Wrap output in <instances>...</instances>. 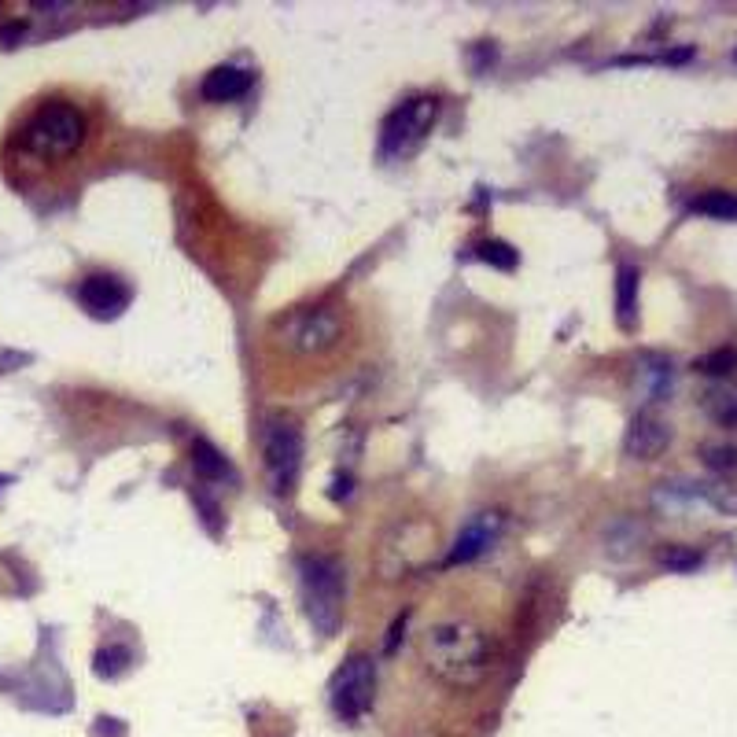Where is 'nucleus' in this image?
Here are the masks:
<instances>
[{
  "label": "nucleus",
  "mask_w": 737,
  "mask_h": 737,
  "mask_svg": "<svg viewBox=\"0 0 737 737\" xmlns=\"http://www.w3.org/2000/svg\"><path fill=\"white\" fill-rule=\"evenodd\" d=\"M421 660L454 690H472L490 671V638L469 620H442L421 634Z\"/></svg>",
  "instance_id": "nucleus-1"
},
{
  "label": "nucleus",
  "mask_w": 737,
  "mask_h": 737,
  "mask_svg": "<svg viewBox=\"0 0 737 737\" xmlns=\"http://www.w3.org/2000/svg\"><path fill=\"white\" fill-rule=\"evenodd\" d=\"M303 605L317 634H336L343 620V564L336 557H303L299 560Z\"/></svg>",
  "instance_id": "nucleus-2"
},
{
  "label": "nucleus",
  "mask_w": 737,
  "mask_h": 737,
  "mask_svg": "<svg viewBox=\"0 0 737 737\" xmlns=\"http://www.w3.org/2000/svg\"><path fill=\"white\" fill-rule=\"evenodd\" d=\"M85 140V115L70 104H44L22 126V144L37 155H70Z\"/></svg>",
  "instance_id": "nucleus-3"
},
{
  "label": "nucleus",
  "mask_w": 737,
  "mask_h": 737,
  "mask_svg": "<svg viewBox=\"0 0 737 737\" xmlns=\"http://www.w3.org/2000/svg\"><path fill=\"white\" fill-rule=\"evenodd\" d=\"M262 442V464L269 487L277 495H291L295 483H299V469H303V432L288 416H269L258 432Z\"/></svg>",
  "instance_id": "nucleus-4"
},
{
  "label": "nucleus",
  "mask_w": 737,
  "mask_h": 737,
  "mask_svg": "<svg viewBox=\"0 0 737 737\" xmlns=\"http://www.w3.org/2000/svg\"><path fill=\"white\" fill-rule=\"evenodd\" d=\"M373 697H376V663H373V656H365V653L347 656L343 668L329 682L332 711L343 723H358L365 711L373 708Z\"/></svg>",
  "instance_id": "nucleus-5"
},
{
  "label": "nucleus",
  "mask_w": 737,
  "mask_h": 737,
  "mask_svg": "<svg viewBox=\"0 0 737 737\" xmlns=\"http://www.w3.org/2000/svg\"><path fill=\"white\" fill-rule=\"evenodd\" d=\"M439 118V100L435 96H416V100L402 104L399 111H391L384 130H380V155L384 159H399L409 155L421 144Z\"/></svg>",
  "instance_id": "nucleus-6"
},
{
  "label": "nucleus",
  "mask_w": 737,
  "mask_h": 737,
  "mask_svg": "<svg viewBox=\"0 0 737 737\" xmlns=\"http://www.w3.org/2000/svg\"><path fill=\"white\" fill-rule=\"evenodd\" d=\"M339 332H343L339 313L325 310V306H313V310H295L288 317L281 325V343L299 354H321V351L336 347Z\"/></svg>",
  "instance_id": "nucleus-7"
},
{
  "label": "nucleus",
  "mask_w": 737,
  "mask_h": 737,
  "mask_svg": "<svg viewBox=\"0 0 737 737\" xmlns=\"http://www.w3.org/2000/svg\"><path fill=\"white\" fill-rule=\"evenodd\" d=\"M78 299H82V306L92 317H100V321H115V317L133 303V291H130L126 281H118L111 273H92V277L82 281Z\"/></svg>",
  "instance_id": "nucleus-8"
},
{
  "label": "nucleus",
  "mask_w": 737,
  "mask_h": 737,
  "mask_svg": "<svg viewBox=\"0 0 737 737\" xmlns=\"http://www.w3.org/2000/svg\"><path fill=\"white\" fill-rule=\"evenodd\" d=\"M668 442H671V428L660 421V416L653 413H638L630 428H627V439H623V450L627 457L634 461H653L660 457L663 450H668Z\"/></svg>",
  "instance_id": "nucleus-9"
},
{
  "label": "nucleus",
  "mask_w": 737,
  "mask_h": 737,
  "mask_svg": "<svg viewBox=\"0 0 737 737\" xmlns=\"http://www.w3.org/2000/svg\"><path fill=\"white\" fill-rule=\"evenodd\" d=\"M498 531H502V516H498V512H479L476 520L457 535L454 550L447 553V568H454V564H469V560H476V557L498 538Z\"/></svg>",
  "instance_id": "nucleus-10"
},
{
  "label": "nucleus",
  "mask_w": 737,
  "mask_h": 737,
  "mask_svg": "<svg viewBox=\"0 0 737 737\" xmlns=\"http://www.w3.org/2000/svg\"><path fill=\"white\" fill-rule=\"evenodd\" d=\"M248 89H251V74L248 70H240L233 63H221V67H214L203 78L200 96H203V100H210V104H229V100H240Z\"/></svg>",
  "instance_id": "nucleus-11"
},
{
  "label": "nucleus",
  "mask_w": 737,
  "mask_h": 737,
  "mask_svg": "<svg viewBox=\"0 0 737 737\" xmlns=\"http://www.w3.org/2000/svg\"><path fill=\"white\" fill-rule=\"evenodd\" d=\"M192 469H195V476L207 479V483L236 479V472H233V464L226 461V454H221L214 442H207V439H195L192 442Z\"/></svg>",
  "instance_id": "nucleus-12"
},
{
  "label": "nucleus",
  "mask_w": 737,
  "mask_h": 737,
  "mask_svg": "<svg viewBox=\"0 0 737 737\" xmlns=\"http://www.w3.org/2000/svg\"><path fill=\"white\" fill-rule=\"evenodd\" d=\"M616 317L623 329H634L638 317V269L634 265H620L616 269Z\"/></svg>",
  "instance_id": "nucleus-13"
},
{
  "label": "nucleus",
  "mask_w": 737,
  "mask_h": 737,
  "mask_svg": "<svg viewBox=\"0 0 737 737\" xmlns=\"http://www.w3.org/2000/svg\"><path fill=\"white\" fill-rule=\"evenodd\" d=\"M704 409L716 416L719 424H737V387H730V384L711 387L704 395Z\"/></svg>",
  "instance_id": "nucleus-14"
},
{
  "label": "nucleus",
  "mask_w": 737,
  "mask_h": 737,
  "mask_svg": "<svg viewBox=\"0 0 737 737\" xmlns=\"http://www.w3.org/2000/svg\"><path fill=\"white\" fill-rule=\"evenodd\" d=\"M693 210L719 221H737V192H704L693 200Z\"/></svg>",
  "instance_id": "nucleus-15"
},
{
  "label": "nucleus",
  "mask_w": 737,
  "mask_h": 737,
  "mask_svg": "<svg viewBox=\"0 0 737 737\" xmlns=\"http://www.w3.org/2000/svg\"><path fill=\"white\" fill-rule=\"evenodd\" d=\"M130 663H133V653L126 646H107V649H100L92 656V671L100 678H118V675L130 671Z\"/></svg>",
  "instance_id": "nucleus-16"
},
{
  "label": "nucleus",
  "mask_w": 737,
  "mask_h": 737,
  "mask_svg": "<svg viewBox=\"0 0 737 737\" xmlns=\"http://www.w3.org/2000/svg\"><path fill=\"white\" fill-rule=\"evenodd\" d=\"M476 258H483L487 265H495V269H502V273H509V269H516V255L512 251V243H505V240H483L479 248H476Z\"/></svg>",
  "instance_id": "nucleus-17"
},
{
  "label": "nucleus",
  "mask_w": 737,
  "mask_h": 737,
  "mask_svg": "<svg viewBox=\"0 0 737 737\" xmlns=\"http://www.w3.org/2000/svg\"><path fill=\"white\" fill-rule=\"evenodd\" d=\"M656 560L668 572H693V568H701V564H704V557L697 550H690V546H663L656 553Z\"/></svg>",
  "instance_id": "nucleus-18"
},
{
  "label": "nucleus",
  "mask_w": 737,
  "mask_h": 737,
  "mask_svg": "<svg viewBox=\"0 0 737 737\" xmlns=\"http://www.w3.org/2000/svg\"><path fill=\"white\" fill-rule=\"evenodd\" d=\"M693 368H697V373H704V376H726L730 368H737V351H733V347L711 351V354L697 358V361H693Z\"/></svg>",
  "instance_id": "nucleus-19"
},
{
  "label": "nucleus",
  "mask_w": 737,
  "mask_h": 737,
  "mask_svg": "<svg viewBox=\"0 0 737 737\" xmlns=\"http://www.w3.org/2000/svg\"><path fill=\"white\" fill-rule=\"evenodd\" d=\"M701 457H704L708 469H716V472L737 469V447H704Z\"/></svg>",
  "instance_id": "nucleus-20"
},
{
  "label": "nucleus",
  "mask_w": 737,
  "mask_h": 737,
  "mask_svg": "<svg viewBox=\"0 0 737 737\" xmlns=\"http://www.w3.org/2000/svg\"><path fill=\"white\" fill-rule=\"evenodd\" d=\"M329 495H332L336 502L351 498V476H336V479H332V490H329Z\"/></svg>",
  "instance_id": "nucleus-21"
},
{
  "label": "nucleus",
  "mask_w": 737,
  "mask_h": 737,
  "mask_svg": "<svg viewBox=\"0 0 737 737\" xmlns=\"http://www.w3.org/2000/svg\"><path fill=\"white\" fill-rule=\"evenodd\" d=\"M22 34H27V27H22V22H12V27L0 30V44H15Z\"/></svg>",
  "instance_id": "nucleus-22"
},
{
  "label": "nucleus",
  "mask_w": 737,
  "mask_h": 737,
  "mask_svg": "<svg viewBox=\"0 0 737 737\" xmlns=\"http://www.w3.org/2000/svg\"><path fill=\"white\" fill-rule=\"evenodd\" d=\"M406 616H409V612H402V616L395 620V627H391V638H387V646H384L387 653H395V646H399V634H402V627H406Z\"/></svg>",
  "instance_id": "nucleus-23"
},
{
  "label": "nucleus",
  "mask_w": 737,
  "mask_h": 737,
  "mask_svg": "<svg viewBox=\"0 0 737 737\" xmlns=\"http://www.w3.org/2000/svg\"><path fill=\"white\" fill-rule=\"evenodd\" d=\"M96 737H122V726H96Z\"/></svg>",
  "instance_id": "nucleus-24"
}]
</instances>
